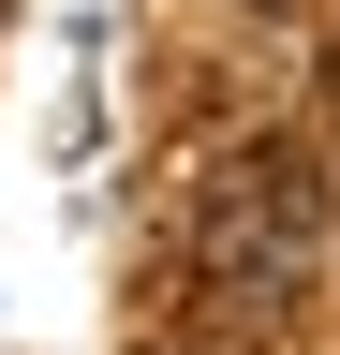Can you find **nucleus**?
<instances>
[{"label":"nucleus","mask_w":340,"mask_h":355,"mask_svg":"<svg viewBox=\"0 0 340 355\" xmlns=\"http://www.w3.org/2000/svg\"><path fill=\"white\" fill-rule=\"evenodd\" d=\"M325 237V163H311V133H267V148H222V178H207V207H193V252L222 266V282H296Z\"/></svg>","instance_id":"1"}]
</instances>
